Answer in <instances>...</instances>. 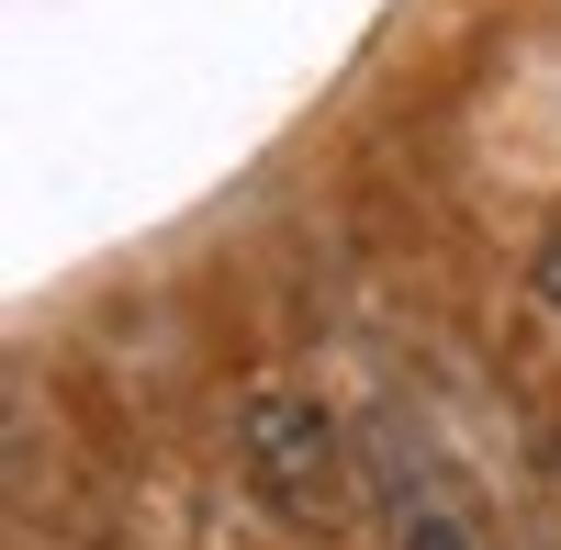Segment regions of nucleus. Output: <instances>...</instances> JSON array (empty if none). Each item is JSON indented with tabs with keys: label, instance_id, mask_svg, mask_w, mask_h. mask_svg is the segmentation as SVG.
<instances>
[{
	"label": "nucleus",
	"instance_id": "nucleus-1",
	"mask_svg": "<svg viewBox=\"0 0 561 550\" xmlns=\"http://www.w3.org/2000/svg\"><path fill=\"white\" fill-rule=\"evenodd\" d=\"M237 472L270 517H293L314 528L325 506H337V472H348V449H337V416L304 393V382H259L237 404Z\"/></svg>",
	"mask_w": 561,
	"mask_h": 550
},
{
	"label": "nucleus",
	"instance_id": "nucleus-2",
	"mask_svg": "<svg viewBox=\"0 0 561 550\" xmlns=\"http://www.w3.org/2000/svg\"><path fill=\"white\" fill-rule=\"evenodd\" d=\"M415 550H472V539H460L449 517H427V528H415Z\"/></svg>",
	"mask_w": 561,
	"mask_h": 550
},
{
	"label": "nucleus",
	"instance_id": "nucleus-3",
	"mask_svg": "<svg viewBox=\"0 0 561 550\" xmlns=\"http://www.w3.org/2000/svg\"><path fill=\"white\" fill-rule=\"evenodd\" d=\"M539 293H550V314H561V237L539 248Z\"/></svg>",
	"mask_w": 561,
	"mask_h": 550
}]
</instances>
